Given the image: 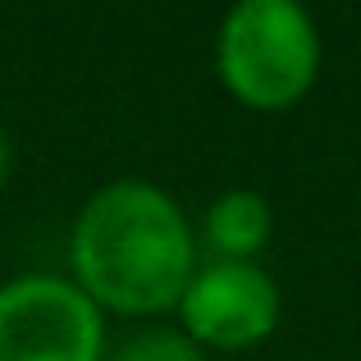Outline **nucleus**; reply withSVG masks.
Wrapping results in <instances>:
<instances>
[{
    "instance_id": "f257e3e1",
    "label": "nucleus",
    "mask_w": 361,
    "mask_h": 361,
    "mask_svg": "<svg viewBox=\"0 0 361 361\" xmlns=\"http://www.w3.org/2000/svg\"><path fill=\"white\" fill-rule=\"evenodd\" d=\"M197 261L188 211L151 178L97 188L69 229V279L101 316L156 320L174 311Z\"/></svg>"
},
{
    "instance_id": "f03ea898",
    "label": "nucleus",
    "mask_w": 361,
    "mask_h": 361,
    "mask_svg": "<svg viewBox=\"0 0 361 361\" xmlns=\"http://www.w3.org/2000/svg\"><path fill=\"white\" fill-rule=\"evenodd\" d=\"M325 42L298 0H238L215 32V78L256 115L293 110L320 78Z\"/></svg>"
},
{
    "instance_id": "7ed1b4c3",
    "label": "nucleus",
    "mask_w": 361,
    "mask_h": 361,
    "mask_svg": "<svg viewBox=\"0 0 361 361\" xmlns=\"http://www.w3.org/2000/svg\"><path fill=\"white\" fill-rule=\"evenodd\" d=\"M106 316L69 274L0 283V361H106Z\"/></svg>"
},
{
    "instance_id": "20e7f679",
    "label": "nucleus",
    "mask_w": 361,
    "mask_h": 361,
    "mask_svg": "<svg viewBox=\"0 0 361 361\" xmlns=\"http://www.w3.org/2000/svg\"><path fill=\"white\" fill-rule=\"evenodd\" d=\"M174 316L202 353H247L279 329L283 293L261 261H197Z\"/></svg>"
},
{
    "instance_id": "39448f33",
    "label": "nucleus",
    "mask_w": 361,
    "mask_h": 361,
    "mask_svg": "<svg viewBox=\"0 0 361 361\" xmlns=\"http://www.w3.org/2000/svg\"><path fill=\"white\" fill-rule=\"evenodd\" d=\"M274 211L252 188H224L192 224L202 261H256L270 243Z\"/></svg>"
},
{
    "instance_id": "423d86ee",
    "label": "nucleus",
    "mask_w": 361,
    "mask_h": 361,
    "mask_svg": "<svg viewBox=\"0 0 361 361\" xmlns=\"http://www.w3.org/2000/svg\"><path fill=\"white\" fill-rule=\"evenodd\" d=\"M106 361H206V353L178 325H147L110 348Z\"/></svg>"
}]
</instances>
